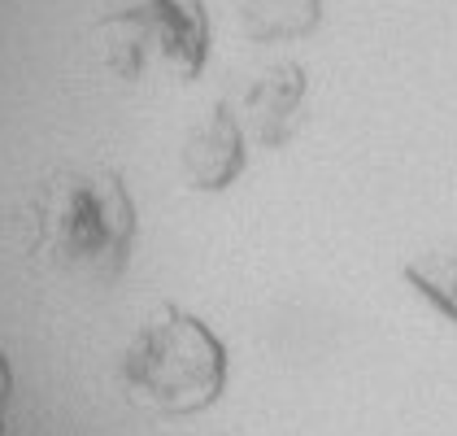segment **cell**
<instances>
[{
    "mask_svg": "<svg viewBox=\"0 0 457 436\" xmlns=\"http://www.w3.org/2000/svg\"><path fill=\"white\" fill-rule=\"evenodd\" d=\"M36 245L71 266H96L127 254L136 210L113 180H57L36 201Z\"/></svg>",
    "mask_w": 457,
    "mask_h": 436,
    "instance_id": "obj_1",
    "label": "cell"
},
{
    "mask_svg": "<svg viewBox=\"0 0 457 436\" xmlns=\"http://www.w3.org/2000/svg\"><path fill=\"white\" fill-rule=\"evenodd\" d=\"M122 380L144 406L166 415H187L218 384V349L187 319H162L131 340L122 358Z\"/></svg>",
    "mask_w": 457,
    "mask_h": 436,
    "instance_id": "obj_2",
    "label": "cell"
},
{
    "mask_svg": "<svg viewBox=\"0 0 457 436\" xmlns=\"http://www.w3.org/2000/svg\"><path fill=\"white\" fill-rule=\"evenodd\" d=\"M405 275L422 301H431V310H440L445 319L457 323V249H431V254L414 257Z\"/></svg>",
    "mask_w": 457,
    "mask_h": 436,
    "instance_id": "obj_3",
    "label": "cell"
}]
</instances>
